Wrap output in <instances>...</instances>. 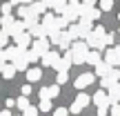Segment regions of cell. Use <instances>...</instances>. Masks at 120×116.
<instances>
[{"label":"cell","instance_id":"cell-1","mask_svg":"<svg viewBox=\"0 0 120 116\" xmlns=\"http://www.w3.org/2000/svg\"><path fill=\"white\" fill-rule=\"evenodd\" d=\"M71 58H73V65H82L87 63V54H89V47H87L85 40H76V43L71 45Z\"/></svg>","mask_w":120,"mask_h":116},{"label":"cell","instance_id":"cell-2","mask_svg":"<svg viewBox=\"0 0 120 116\" xmlns=\"http://www.w3.org/2000/svg\"><path fill=\"white\" fill-rule=\"evenodd\" d=\"M105 63L109 67H113V69H116V65H120V45H116V47L105 52Z\"/></svg>","mask_w":120,"mask_h":116},{"label":"cell","instance_id":"cell-3","mask_svg":"<svg viewBox=\"0 0 120 116\" xmlns=\"http://www.w3.org/2000/svg\"><path fill=\"white\" fill-rule=\"evenodd\" d=\"M49 47H51L49 38H40V40H34V43H31V52H36V54H38L40 58H42V56H45L47 52H51Z\"/></svg>","mask_w":120,"mask_h":116},{"label":"cell","instance_id":"cell-4","mask_svg":"<svg viewBox=\"0 0 120 116\" xmlns=\"http://www.w3.org/2000/svg\"><path fill=\"white\" fill-rule=\"evenodd\" d=\"M94 80H96V74H89V72H87V74H80V76H78L76 80H73V87L82 92L85 87H89V85H91Z\"/></svg>","mask_w":120,"mask_h":116},{"label":"cell","instance_id":"cell-5","mask_svg":"<svg viewBox=\"0 0 120 116\" xmlns=\"http://www.w3.org/2000/svg\"><path fill=\"white\" fill-rule=\"evenodd\" d=\"M13 40H16V47H18V49H22V52H27V49L31 47V43H34V40H31V36H29V31L20 34L18 38H13Z\"/></svg>","mask_w":120,"mask_h":116},{"label":"cell","instance_id":"cell-6","mask_svg":"<svg viewBox=\"0 0 120 116\" xmlns=\"http://www.w3.org/2000/svg\"><path fill=\"white\" fill-rule=\"evenodd\" d=\"M40 60H42L45 67H56V65L60 63V54H58V52H47Z\"/></svg>","mask_w":120,"mask_h":116},{"label":"cell","instance_id":"cell-7","mask_svg":"<svg viewBox=\"0 0 120 116\" xmlns=\"http://www.w3.org/2000/svg\"><path fill=\"white\" fill-rule=\"evenodd\" d=\"M91 100H94L98 107H102V105H109V96H107V92H105V89L96 92V94L91 96ZM109 107H111V105H109Z\"/></svg>","mask_w":120,"mask_h":116},{"label":"cell","instance_id":"cell-8","mask_svg":"<svg viewBox=\"0 0 120 116\" xmlns=\"http://www.w3.org/2000/svg\"><path fill=\"white\" fill-rule=\"evenodd\" d=\"M107 96H109V105H118L120 103V85H113L111 89H107Z\"/></svg>","mask_w":120,"mask_h":116},{"label":"cell","instance_id":"cell-9","mask_svg":"<svg viewBox=\"0 0 120 116\" xmlns=\"http://www.w3.org/2000/svg\"><path fill=\"white\" fill-rule=\"evenodd\" d=\"M13 22H16V18H13V16H2V18H0V31L7 34V31L13 27Z\"/></svg>","mask_w":120,"mask_h":116},{"label":"cell","instance_id":"cell-10","mask_svg":"<svg viewBox=\"0 0 120 116\" xmlns=\"http://www.w3.org/2000/svg\"><path fill=\"white\" fill-rule=\"evenodd\" d=\"M71 45H73V40L69 38L67 31H62V34H60V43H58V47L64 49V52H69V49H71Z\"/></svg>","mask_w":120,"mask_h":116},{"label":"cell","instance_id":"cell-11","mask_svg":"<svg viewBox=\"0 0 120 116\" xmlns=\"http://www.w3.org/2000/svg\"><path fill=\"white\" fill-rule=\"evenodd\" d=\"M29 9L36 13V16H40V13H47L49 2H31V4H29Z\"/></svg>","mask_w":120,"mask_h":116},{"label":"cell","instance_id":"cell-12","mask_svg":"<svg viewBox=\"0 0 120 116\" xmlns=\"http://www.w3.org/2000/svg\"><path fill=\"white\" fill-rule=\"evenodd\" d=\"M40 78H42V72H40L38 67H31V69H27V80H29V83H38Z\"/></svg>","mask_w":120,"mask_h":116},{"label":"cell","instance_id":"cell-13","mask_svg":"<svg viewBox=\"0 0 120 116\" xmlns=\"http://www.w3.org/2000/svg\"><path fill=\"white\" fill-rule=\"evenodd\" d=\"M27 54V52H25ZM25 54H22V56L20 58H16V60H13V67H16V72H25V69H27V65H29V60H27V56H25Z\"/></svg>","mask_w":120,"mask_h":116},{"label":"cell","instance_id":"cell-14","mask_svg":"<svg viewBox=\"0 0 120 116\" xmlns=\"http://www.w3.org/2000/svg\"><path fill=\"white\" fill-rule=\"evenodd\" d=\"M111 69H113V67H109V65L102 60V63H100L98 67H96V76H100V78H107V74L111 72Z\"/></svg>","mask_w":120,"mask_h":116},{"label":"cell","instance_id":"cell-15","mask_svg":"<svg viewBox=\"0 0 120 116\" xmlns=\"http://www.w3.org/2000/svg\"><path fill=\"white\" fill-rule=\"evenodd\" d=\"M87 63L94 65V67H98V65L102 63V58H100V52H89V54H87Z\"/></svg>","mask_w":120,"mask_h":116},{"label":"cell","instance_id":"cell-16","mask_svg":"<svg viewBox=\"0 0 120 116\" xmlns=\"http://www.w3.org/2000/svg\"><path fill=\"white\" fill-rule=\"evenodd\" d=\"M73 103H78L80 107H87V105L91 103V96H89V94H85V92H80V94L76 96V100H73Z\"/></svg>","mask_w":120,"mask_h":116},{"label":"cell","instance_id":"cell-17","mask_svg":"<svg viewBox=\"0 0 120 116\" xmlns=\"http://www.w3.org/2000/svg\"><path fill=\"white\" fill-rule=\"evenodd\" d=\"M49 9H56L60 16H62V13L67 11V2H49Z\"/></svg>","mask_w":120,"mask_h":116},{"label":"cell","instance_id":"cell-18","mask_svg":"<svg viewBox=\"0 0 120 116\" xmlns=\"http://www.w3.org/2000/svg\"><path fill=\"white\" fill-rule=\"evenodd\" d=\"M13 74H16V67H13V65L9 63L7 67L2 69V76H4V78H13Z\"/></svg>","mask_w":120,"mask_h":116},{"label":"cell","instance_id":"cell-19","mask_svg":"<svg viewBox=\"0 0 120 116\" xmlns=\"http://www.w3.org/2000/svg\"><path fill=\"white\" fill-rule=\"evenodd\" d=\"M67 80H69V74H67V72H60L58 76H56V85H58V87H60V85H64Z\"/></svg>","mask_w":120,"mask_h":116},{"label":"cell","instance_id":"cell-20","mask_svg":"<svg viewBox=\"0 0 120 116\" xmlns=\"http://www.w3.org/2000/svg\"><path fill=\"white\" fill-rule=\"evenodd\" d=\"M49 109H51V100H40L38 112H49Z\"/></svg>","mask_w":120,"mask_h":116},{"label":"cell","instance_id":"cell-21","mask_svg":"<svg viewBox=\"0 0 120 116\" xmlns=\"http://www.w3.org/2000/svg\"><path fill=\"white\" fill-rule=\"evenodd\" d=\"M16 105H18V107H20V109H22V112H25V109H27V107H29V100H27V98H25V96H20V98H18V100H16Z\"/></svg>","mask_w":120,"mask_h":116},{"label":"cell","instance_id":"cell-22","mask_svg":"<svg viewBox=\"0 0 120 116\" xmlns=\"http://www.w3.org/2000/svg\"><path fill=\"white\" fill-rule=\"evenodd\" d=\"M25 56H27V60H29V63H36V60H40V56H38L36 52H31V49H27Z\"/></svg>","mask_w":120,"mask_h":116},{"label":"cell","instance_id":"cell-23","mask_svg":"<svg viewBox=\"0 0 120 116\" xmlns=\"http://www.w3.org/2000/svg\"><path fill=\"white\" fill-rule=\"evenodd\" d=\"M22 116H38V107H31V105H29V107L22 112Z\"/></svg>","mask_w":120,"mask_h":116},{"label":"cell","instance_id":"cell-24","mask_svg":"<svg viewBox=\"0 0 120 116\" xmlns=\"http://www.w3.org/2000/svg\"><path fill=\"white\" fill-rule=\"evenodd\" d=\"M111 7H113V2H111V0H102V2H100V11H109Z\"/></svg>","mask_w":120,"mask_h":116},{"label":"cell","instance_id":"cell-25","mask_svg":"<svg viewBox=\"0 0 120 116\" xmlns=\"http://www.w3.org/2000/svg\"><path fill=\"white\" fill-rule=\"evenodd\" d=\"M58 94H60V87L58 85H51V87H49V98H56Z\"/></svg>","mask_w":120,"mask_h":116},{"label":"cell","instance_id":"cell-26","mask_svg":"<svg viewBox=\"0 0 120 116\" xmlns=\"http://www.w3.org/2000/svg\"><path fill=\"white\" fill-rule=\"evenodd\" d=\"M38 94H40V100H51V98H49V87H42Z\"/></svg>","mask_w":120,"mask_h":116},{"label":"cell","instance_id":"cell-27","mask_svg":"<svg viewBox=\"0 0 120 116\" xmlns=\"http://www.w3.org/2000/svg\"><path fill=\"white\" fill-rule=\"evenodd\" d=\"M109 112H111V107H109V105H102V107H98V116H109Z\"/></svg>","mask_w":120,"mask_h":116},{"label":"cell","instance_id":"cell-28","mask_svg":"<svg viewBox=\"0 0 120 116\" xmlns=\"http://www.w3.org/2000/svg\"><path fill=\"white\" fill-rule=\"evenodd\" d=\"M53 116H69V109L67 107H58V109H53Z\"/></svg>","mask_w":120,"mask_h":116},{"label":"cell","instance_id":"cell-29","mask_svg":"<svg viewBox=\"0 0 120 116\" xmlns=\"http://www.w3.org/2000/svg\"><path fill=\"white\" fill-rule=\"evenodd\" d=\"M69 112H71V114H76V116H78V114H80V112H82V107H80V105H78V103H71V107H69Z\"/></svg>","mask_w":120,"mask_h":116},{"label":"cell","instance_id":"cell-30","mask_svg":"<svg viewBox=\"0 0 120 116\" xmlns=\"http://www.w3.org/2000/svg\"><path fill=\"white\" fill-rule=\"evenodd\" d=\"M9 43V36L4 34V31H0V47H2V45H7Z\"/></svg>","mask_w":120,"mask_h":116},{"label":"cell","instance_id":"cell-31","mask_svg":"<svg viewBox=\"0 0 120 116\" xmlns=\"http://www.w3.org/2000/svg\"><path fill=\"white\" fill-rule=\"evenodd\" d=\"M20 92H22V96L27 98V96L31 94V85H22V89H20Z\"/></svg>","mask_w":120,"mask_h":116},{"label":"cell","instance_id":"cell-32","mask_svg":"<svg viewBox=\"0 0 120 116\" xmlns=\"http://www.w3.org/2000/svg\"><path fill=\"white\" fill-rule=\"evenodd\" d=\"M111 116H120V103H118V105H113V107H111Z\"/></svg>","mask_w":120,"mask_h":116},{"label":"cell","instance_id":"cell-33","mask_svg":"<svg viewBox=\"0 0 120 116\" xmlns=\"http://www.w3.org/2000/svg\"><path fill=\"white\" fill-rule=\"evenodd\" d=\"M105 45H113V34H107V36H105Z\"/></svg>","mask_w":120,"mask_h":116},{"label":"cell","instance_id":"cell-34","mask_svg":"<svg viewBox=\"0 0 120 116\" xmlns=\"http://www.w3.org/2000/svg\"><path fill=\"white\" fill-rule=\"evenodd\" d=\"M13 105H16V98H7V109L13 107Z\"/></svg>","mask_w":120,"mask_h":116},{"label":"cell","instance_id":"cell-35","mask_svg":"<svg viewBox=\"0 0 120 116\" xmlns=\"http://www.w3.org/2000/svg\"><path fill=\"white\" fill-rule=\"evenodd\" d=\"M0 116H11V112H9V109H2V112H0Z\"/></svg>","mask_w":120,"mask_h":116},{"label":"cell","instance_id":"cell-36","mask_svg":"<svg viewBox=\"0 0 120 116\" xmlns=\"http://www.w3.org/2000/svg\"><path fill=\"white\" fill-rule=\"evenodd\" d=\"M7 67V63H4V60H0V74H2V69Z\"/></svg>","mask_w":120,"mask_h":116},{"label":"cell","instance_id":"cell-37","mask_svg":"<svg viewBox=\"0 0 120 116\" xmlns=\"http://www.w3.org/2000/svg\"><path fill=\"white\" fill-rule=\"evenodd\" d=\"M118 20H120V11H118Z\"/></svg>","mask_w":120,"mask_h":116},{"label":"cell","instance_id":"cell-38","mask_svg":"<svg viewBox=\"0 0 120 116\" xmlns=\"http://www.w3.org/2000/svg\"><path fill=\"white\" fill-rule=\"evenodd\" d=\"M118 34H120V29H118Z\"/></svg>","mask_w":120,"mask_h":116},{"label":"cell","instance_id":"cell-39","mask_svg":"<svg viewBox=\"0 0 120 116\" xmlns=\"http://www.w3.org/2000/svg\"><path fill=\"white\" fill-rule=\"evenodd\" d=\"M109 116H111V114H109Z\"/></svg>","mask_w":120,"mask_h":116}]
</instances>
